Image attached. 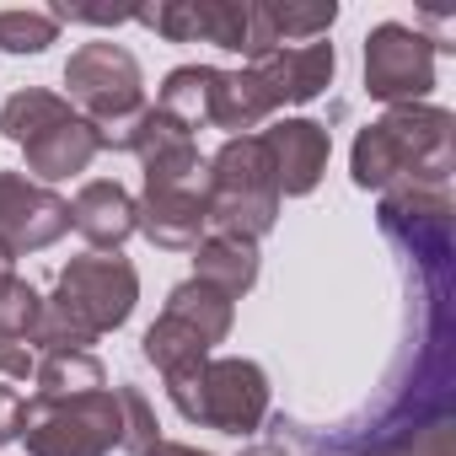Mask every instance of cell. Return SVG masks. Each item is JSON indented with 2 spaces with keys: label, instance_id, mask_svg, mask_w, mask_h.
<instances>
[{
  "label": "cell",
  "instance_id": "obj_1",
  "mask_svg": "<svg viewBox=\"0 0 456 456\" xmlns=\"http://www.w3.org/2000/svg\"><path fill=\"white\" fill-rule=\"evenodd\" d=\"M456 167V118L429 102L387 108L376 124L354 134L349 172L360 188H445Z\"/></svg>",
  "mask_w": 456,
  "mask_h": 456
},
{
  "label": "cell",
  "instance_id": "obj_2",
  "mask_svg": "<svg viewBox=\"0 0 456 456\" xmlns=\"http://www.w3.org/2000/svg\"><path fill=\"white\" fill-rule=\"evenodd\" d=\"M145 193L134 199V232H145L167 253H193L209 237V161L193 140L156 151L140 161Z\"/></svg>",
  "mask_w": 456,
  "mask_h": 456
},
{
  "label": "cell",
  "instance_id": "obj_3",
  "mask_svg": "<svg viewBox=\"0 0 456 456\" xmlns=\"http://www.w3.org/2000/svg\"><path fill=\"white\" fill-rule=\"evenodd\" d=\"M167 397L188 424H204L220 435H253L269 419V376L258 360H242V354L199 360L193 370L167 381Z\"/></svg>",
  "mask_w": 456,
  "mask_h": 456
},
{
  "label": "cell",
  "instance_id": "obj_4",
  "mask_svg": "<svg viewBox=\"0 0 456 456\" xmlns=\"http://www.w3.org/2000/svg\"><path fill=\"white\" fill-rule=\"evenodd\" d=\"M280 220V188L274 167L258 134H237L209 156V232L258 242Z\"/></svg>",
  "mask_w": 456,
  "mask_h": 456
},
{
  "label": "cell",
  "instance_id": "obj_5",
  "mask_svg": "<svg viewBox=\"0 0 456 456\" xmlns=\"http://www.w3.org/2000/svg\"><path fill=\"white\" fill-rule=\"evenodd\" d=\"M17 435L28 456H113L124 445V408L118 392H76V397H22Z\"/></svg>",
  "mask_w": 456,
  "mask_h": 456
},
{
  "label": "cell",
  "instance_id": "obj_6",
  "mask_svg": "<svg viewBox=\"0 0 456 456\" xmlns=\"http://www.w3.org/2000/svg\"><path fill=\"white\" fill-rule=\"evenodd\" d=\"M134 301H140V274L124 253H81L60 269V285L44 301V312L65 322L81 344H97L102 333L129 322Z\"/></svg>",
  "mask_w": 456,
  "mask_h": 456
},
{
  "label": "cell",
  "instance_id": "obj_7",
  "mask_svg": "<svg viewBox=\"0 0 456 456\" xmlns=\"http://www.w3.org/2000/svg\"><path fill=\"white\" fill-rule=\"evenodd\" d=\"M65 86H70V108H81L86 124L108 134H118L140 108H145V76L140 60L124 44H81L65 65Z\"/></svg>",
  "mask_w": 456,
  "mask_h": 456
},
{
  "label": "cell",
  "instance_id": "obj_8",
  "mask_svg": "<svg viewBox=\"0 0 456 456\" xmlns=\"http://www.w3.org/2000/svg\"><path fill=\"white\" fill-rule=\"evenodd\" d=\"M435 49L424 33L403 28V22H381L365 38V92L387 108H408L424 102L435 86Z\"/></svg>",
  "mask_w": 456,
  "mask_h": 456
},
{
  "label": "cell",
  "instance_id": "obj_9",
  "mask_svg": "<svg viewBox=\"0 0 456 456\" xmlns=\"http://www.w3.org/2000/svg\"><path fill=\"white\" fill-rule=\"evenodd\" d=\"M65 232H70V199L22 172H0V258L17 264L28 253H44Z\"/></svg>",
  "mask_w": 456,
  "mask_h": 456
},
{
  "label": "cell",
  "instance_id": "obj_10",
  "mask_svg": "<svg viewBox=\"0 0 456 456\" xmlns=\"http://www.w3.org/2000/svg\"><path fill=\"white\" fill-rule=\"evenodd\" d=\"M134 22L156 28L172 44H215L253 60V0H167L134 12Z\"/></svg>",
  "mask_w": 456,
  "mask_h": 456
},
{
  "label": "cell",
  "instance_id": "obj_11",
  "mask_svg": "<svg viewBox=\"0 0 456 456\" xmlns=\"http://www.w3.org/2000/svg\"><path fill=\"white\" fill-rule=\"evenodd\" d=\"M376 220L408 258H419L424 269H445L451 258V193L445 188H408V183L387 188L376 204Z\"/></svg>",
  "mask_w": 456,
  "mask_h": 456
},
{
  "label": "cell",
  "instance_id": "obj_12",
  "mask_svg": "<svg viewBox=\"0 0 456 456\" xmlns=\"http://www.w3.org/2000/svg\"><path fill=\"white\" fill-rule=\"evenodd\" d=\"M248 70L258 76L269 108H290V102H312L333 86V70H338V54L333 44H290V49H269L264 60H248Z\"/></svg>",
  "mask_w": 456,
  "mask_h": 456
},
{
  "label": "cell",
  "instance_id": "obj_13",
  "mask_svg": "<svg viewBox=\"0 0 456 456\" xmlns=\"http://www.w3.org/2000/svg\"><path fill=\"white\" fill-rule=\"evenodd\" d=\"M258 140H264V151H269L280 199H301V193H312V188L322 183L328 151H333L328 124H317V118H280V124H269Z\"/></svg>",
  "mask_w": 456,
  "mask_h": 456
},
{
  "label": "cell",
  "instance_id": "obj_14",
  "mask_svg": "<svg viewBox=\"0 0 456 456\" xmlns=\"http://www.w3.org/2000/svg\"><path fill=\"white\" fill-rule=\"evenodd\" d=\"M22 156H28V172H33V183H65V177H76V172H86L97 156H102V129L97 124H86L81 113H65L60 124H49V129H38L28 145H22Z\"/></svg>",
  "mask_w": 456,
  "mask_h": 456
},
{
  "label": "cell",
  "instance_id": "obj_15",
  "mask_svg": "<svg viewBox=\"0 0 456 456\" xmlns=\"http://www.w3.org/2000/svg\"><path fill=\"white\" fill-rule=\"evenodd\" d=\"M70 225L97 248V253H118L134 237V199L113 183V177H92L81 183V193L70 199Z\"/></svg>",
  "mask_w": 456,
  "mask_h": 456
},
{
  "label": "cell",
  "instance_id": "obj_16",
  "mask_svg": "<svg viewBox=\"0 0 456 456\" xmlns=\"http://www.w3.org/2000/svg\"><path fill=\"white\" fill-rule=\"evenodd\" d=\"M338 22V6H285V0H253V60H264L269 49H290V44H317L328 38V28Z\"/></svg>",
  "mask_w": 456,
  "mask_h": 456
},
{
  "label": "cell",
  "instance_id": "obj_17",
  "mask_svg": "<svg viewBox=\"0 0 456 456\" xmlns=\"http://www.w3.org/2000/svg\"><path fill=\"white\" fill-rule=\"evenodd\" d=\"M193 280L225 290V296H248L258 285V242H242V237H204L193 248Z\"/></svg>",
  "mask_w": 456,
  "mask_h": 456
},
{
  "label": "cell",
  "instance_id": "obj_18",
  "mask_svg": "<svg viewBox=\"0 0 456 456\" xmlns=\"http://www.w3.org/2000/svg\"><path fill=\"white\" fill-rule=\"evenodd\" d=\"M167 317L188 322L215 349V344H225V333H232V322H237V301L225 296V290H215V285H204V280H183L167 296Z\"/></svg>",
  "mask_w": 456,
  "mask_h": 456
},
{
  "label": "cell",
  "instance_id": "obj_19",
  "mask_svg": "<svg viewBox=\"0 0 456 456\" xmlns=\"http://www.w3.org/2000/svg\"><path fill=\"white\" fill-rule=\"evenodd\" d=\"M209 102H215V65H177V70H167V81L156 92V108L167 118H177L188 134L209 124Z\"/></svg>",
  "mask_w": 456,
  "mask_h": 456
},
{
  "label": "cell",
  "instance_id": "obj_20",
  "mask_svg": "<svg viewBox=\"0 0 456 456\" xmlns=\"http://www.w3.org/2000/svg\"><path fill=\"white\" fill-rule=\"evenodd\" d=\"M140 349H145V360L161 370V381H172V376H183V370H193L199 360H209V344L188 328V322H177V317H156L151 328H145V338H140Z\"/></svg>",
  "mask_w": 456,
  "mask_h": 456
},
{
  "label": "cell",
  "instance_id": "obj_21",
  "mask_svg": "<svg viewBox=\"0 0 456 456\" xmlns=\"http://www.w3.org/2000/svg\"><path fill=\"white\" fill-rule=\"evenodd\" d=\"M65 113H76L65 97H54V92H38V86H28V92H12L6 97V108H0V134H6L12 145H28L38 129H49V124H60Z\"/></svg>",
  "mask_w": 456,
  "mask_h": 456
},
{
  "label": "cell",
  "instance_id": "obj_22",
  "mask_svg": "<svg viewBox=\"0 0 456 456\" xmlns=\"http://www.w3.org/2000/svg\"><path fill=\"white\" fill-rule=\"evenodd\" d=\"M33 381H38L44 397H76V392H102L108 370H102L97 354L81 349V354H44L38 370H33Z\"/></svg>",
  "mask_w": 456,
  "mask_h": 456
},
{
  "label": "cell",
  "instance_id": "obj_23",
  "mask_svg": "<svg viewBox=\"0 0 456 456\" xmlns=\"http://www.w3.org/2000/svg\"><path fill=\"white\" fill-rule=\"evenodd\" d=\"M38 317H44V296L22 274L0 280V344H28L33 328H38Z\"/></svg>",
  "mask_w": 456,
  "mask_h": 456
},
{
  "label": "cell",
  "instance_id": "obj_24",
  "mask_svg": "<svg viewBox=\"0 0 456 456\" xmlns=\"http://www.w3.org/2000/svg\"><path fill=\"white\" fill-rule=\"evenodd\" d=\"M60 38L54 12H0V49L6 54H44Z\"/></svg>",
  "mask_w": 456,
  "mask_h": 456
},
{
  "label": "cell",
  "instance_id": "obj_25",
  "mask_svg": "<svg viewBox=\"0 0 456 456\" xmlns=\"http://www.w3.org/2000/svg\"><path fill=\"white\" fill-rule=\"evenodd\" d=\"M118 392V408H124V451H151L156 440H161V424H156V413H151V403H145V392L140 387H113Z\"/></svg>",
  "mask_w": 456,
  "mask_h": 456
},
{
  "label": "cell",
  "instance_id": "obj_26",
  "mask_svg": "<svg viewBox=\"0 0 456 456\" xmlns=\"http://www.w3.org/2000/svg\"><path fill=\"white\" fill-rule=\"evenodd\" d=\"M403 435H408V451H413V456H456V424H451L445 413L429 419V424H419V429L408 424Z\"/></svg>",
  "mask_w": 456,
  "mask_h": 456
},
{
  "label": "cell",
  "instance_id": "obj_27",
  "mask_svg": "<svg viewBox=\"0 0 456 456\" xmlns=\"http://www.w3.org/2000/svg\"><path fill=\"white\" fill-rule=\"evenodd\" d=\"M38 370V354L28 344H0V376H12V381H28Z\"/></svg>",
  "mask_w": 456,
  "mask_h": 456
},
{
  "label": "cell",
  "instance_id": "obj_28",
  "mask_svg": "<svg viewBox=\"0 0 456 456\" xmlns=\"http://www.w3.org/2000/svg\"><path fill=\"white\" fill-rule=\"evenodd\" d=\"M17 419H22V397L17 387H0V445L17 440Z\"/></svg>",
  "mask_w": 456,
  "mask_h": 456
},
{
  "label": "cell",
  "instance_id": "obj_29",
  "mask_svg": "<svg viewBox=\"0 0 456 456\" xmlns=\"http://www.w3.org/2000/svg\"><path fill=\"white\" fill-rule=\"evenodd\" d=\"M360 456H413V451H408V435L397 429V435H387V440H376V445H365Z\"/></svg>",
  "mask_w": 456,
  "mask_h": 456
},
{
  "label": "cell",
  "instance_id": "obj_30",
  "mask_svg": "<svg viewBox=\"0 0 456 456\" xmlns=\"http://www.w3.org/2000/svg\"><path fill=\"white\" fill-rule=\"evenodd\" d=\"M140 456H209V451L183 445V440H156V445H151V451H140Z\"/></svg>",
  "mask_w": 456,
  "mask_h": 456
},
{
  "label": "cell",
  "instance_id": "obj_31",
  "mask_svg": "<svg viewBox=\"0 0 456 456\" xmlns=\"http://www.w3.org/2000/svg\"><path fill=\"white\" fill-rule=\"evenodd\" d=\"M242 456H290V451H285V445H274V440H258V445H248Z\"/></svg>",
  "mask_w": 456,
  "mask_h": 456
}]
</instances>
